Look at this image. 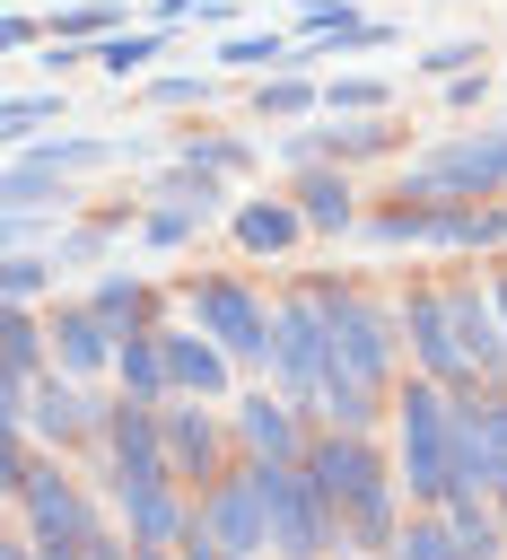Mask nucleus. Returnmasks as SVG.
<instances>
[{
	"label": "nucleus",
	"instance_id": "nucleus-38",
	"mask_svg": "<svg viewBox=\"0 0 507 560\" xmlns=\"http://www.w3.org/2000/svg\"><path fill=\"white\" fill-rule=\"evenodd\" d=\"M332 18H358V0H306V26H332Z\"/></svg>",
	"mask_w": 507,
	"mask_h": 560
},
{
	"label": "nucleus",
	"instance_id": "nucleus-35",
	"mask_svg": "<svg viewBox=\"0 0 507 560\" xmlns=\"http://www.w3.org/2000/svg\"><path fill=\"white\" fill-rule=\"evenodd\" d=\"M140 96H149V105H201V96H210V79H149Z\"/></svg>",
	"mask_w": 507,
	"mask_h": 560
},
{
	"label": "nucleus",
	"instance_id": "nucleus-37",
	"mask_svg": "<svg viewBox=\"0 0 507 560\" xmlns=\"http://www.w3.org/2000/svg\"><path fill=\"white\" fill-rule=\"evenodd\" d=\"M490 438H498V508H507V394L490 402Z\"/></svg>",
	"mask_w": 507,
	"mask_h": 560
},
{
	"label": "nucleus",
	"instance_id": "nucleus-36",
	"mask_svg": "<svg viewBox=\"0 0 507 560\" xmlns=\"http://www.w3.org/2000/svg\"><path fill=\"white\" fill-rule=\"evenodd\" d=\"M472 61H481V44H437L420 70H428V79H455V70H472Z\"/></svg>",
	"mask_w": 507,
	"mask_h": 560
},
{
	"label": "nucleus",
	"instance_id": "nucleus-22",
	"mask_svg": "<svg viewBox=\"0 0 507 560\" xmlns=\"http://www.w3.org/2000/svg\"><path fill=\"white\" fill-rule=\"evenodd\" d=\"M114 376H122V394H149V402H166V394H175V368H166V332L131 324V332H122V359H114Z\"/></svg>",
	"mask_w": 507,
	"mask_h": 560
},
{
	"label": "nucleus",
	"instance_id": "nucleus-30",
	"mask_svg": "<svg viewBox=\"0 0 507 560\" xmlns=\"http://www.w3.org/2000/svg\"><path fill=\"white\" fill-rule=\"evenodd\" d=\"M254 105H262V114H306V105H315V88H306L297 70H271V79L254 88Z\"/></svg>",
	"mask_w": 507,
	"mask_h": 560
},
{
	"label": "nucleus",
	"instance_id": "nucleus-39",
	"mask_svg": "<svg viewBox=\"0 0 507 560\" xmlns=\"http://www.w3.org/2000/svg\"><path fill=\"white\" fill-rule=\"evenodd\" d=\"M498 324H507V280H498Z\"/></svg>",
	"mask_w": 507,
	"mask_h": 560
},
{
	"label": "nucleus",
	"instance_id": "nucleus-2",
	"mask_svg": "<svg viewBox=\"0 0 507 560\" xmlns=\"http://www.w3.org/2000/svg\"><path fill=\"white\" fill-rule=\"evenodd\" d=\"M9 508H17V542H9L17 560H26V551H79V560H105V551H114V525L87 508V490H79L61 464H35V481H26Z\"/></svg>",
	"mask_w": 507,
	"mask_h": 560
},
{
	"label": "nucleus",
	"instance_id": "nucleus-20",
	"mask_svg": "<svg viewBox=\"0 0 507 560\" xmlns=\"http://www.w3.org/2000/svg\"><path fill=\"white\" fill-rule=\"evenodd\" d=\"M297 210H306L315 236H341V228L358 219V192H350L341 166H306V175H297Z\"/></svg>",
	"mask_w": 507,
	"mask_h": 560
},
{
	"label": "nucleus",
	"instance_id": "nucleus-34",
	"mask_svg": "<svg viewBox=\"0 0 507 560\" xmlns=\"http://www.w3.org/2000/svg\"><path fill=\"white\" fill-rule=\"evenodd\" d=\"M323 105H332V114H341V105H350V114H376V105H385V88H376V79H332V96H323Z\"/></svg>",
	"mask_w": 507,
	"mask_h": 560
},
{
	"label": "nucleus",
	"instance_id": "nucleus-4",
	"mask_svg": "<svg viewBox=\"0 0 507 560\" xmlns=\"http://www.w3.org/2000/svg\"><path fill=\"white\" fill-rule=\"evenodd\" d=\"M262 508H271V551H332L341 542V508L315 490L306 455H254Z\"/></svg>",
	"mask_w": 507,
	"mask_h": 560
},
{
	"label": "nucleus",
	"instance_id": "nucleus-14",
	"mask_svg": "<svg viewBox=\"0 0 507 560\" xmlns=\"http://www.w3.org/2000/svg\"><path fill=\"white\" fill-rule=\"evenodd\" d=\"M157 420H166V464H175V481H219V429L201 420V394H166Z\"/></svg>",
	"mask_w": 507,
	"mask_h": 560
},
{
	"label": "nucleus",
	"instance_id": "nucleus-31",
	"mask_svg": "<svg viewBox=\"0 0 507 560\" xmlns=\"http://www.w3.org/2000/svg\"><path fill=\"white\" fill-rule=\"evenodd\" d=\"M52 114H61V96H9L0 105V131L9 140H35V122H52Z\"/></svg>",
	"mask_w": 507,
	"mask_h": 560
},
{
	"label": "nucleus",
	"instance_id": "nucleus-3",
	"mask_svg": "<svg viewBox=\"0 0 507 560\" xmlns=\"http://www.w3.org/2000/svg\"><path fill=\"white\" fill-rule=\"evenodd\" d=\"M323 376H332V298L315 280L271 306V385L297 394L306 411H323Z\"/></svg>",
	"mask_w": 507,
	"mask_h": 560
},
{
	"label": "nucleus",
	"instance_id": "nucleus-18",
	"mask_svg": "<svg viewBox=\"0 0 507 560\" xmlns=\"http://www.w3.org/2000/svg\"><path fill=\"white\" fill-rule=\"evenodd\" d=\"M166 368H175V394H227V341H210V332H166Z\"/></svg>",
	"mask_w": 507,
	"mask_h": 560
},
{
	"label": "nucleus",
	"instance_id": "nucleus-15",
	"mask_svg": "<svg viewBox=\"0 0 507 560\" xmlns=\"http://www.w3.org/2000/svg\"><path fill=\"white\" fill-rule=\"evenodd\" d=\"M122 508V534L131 551H166V542H192V508L175 499V481H149V490H114Z\"/></svg>",
	"mask_w": 507,
	"mask_h": 560
},
{
	"label": "nucleus",
	"instance_id": "nucleus-27",
	"mask_svg": "<svg viewBox=\"0 0 507 560\" xmlns=\"http://www.w3.org/2000/svg\"><path fill=\"white\" fill-rule=\"evenodd\" d=\"M87 298H96V306H105V315H114V324H122V332H131V324H140V315H149V289H140V280H131V271H105V280H96V289H87Z\"/></svg>",
	"mask_w": 507,
	"mask_h": 560
},
{
	"label": "nucleus",
	"instance_id": "nucleus-11",
	"mask_svg": "<svg viewBox=\"0 0 507 560\" xmlns=\"http://www.w3.org/2000/svg\"><path fill=\"white\" fill-rule=\"evenodd\" d=\"M122 359V324L96 306V298H70V306H52V368H70V376H96V368H114Z\"/></svg>",
	"mask_w": 507,
	"mask_h": 560
},
{
	"label": "nucleus",
	"instance_id": "nucleus-28",
	"mask_svg": "<svg viewBox=\"0 0 507 560\" xmlns=\"http://www.w3.org/2000/svg\"><path fill=\"white\" fill-rule=\"evenodd\" d=\"M219 61H236V70H288L297 52H288L280 35H227V44H219Z\"/></svg>",
	"mask_w": 507,
	"mask_h": 560
},
{
	"label": "nucleus",
	"instance_id": "nucleus-16",
	"mask_svg": "<svg viewBox=\"0 0 507 560\" xmlns=\"http://www.w3.org/2000/svg\"><path fill=\"white\" fill-rule=\"evenodd\" d=\"M455 332H463V359H472V376H507V324H498V289H472V280H455Z\"/></svg>",
	"mask_w": 507,
	"mask_h": 560
},
{
	"label": "nucleus",
	"instance_id": "nucleus-1",
	"mask_svg": "<svg viewBox=\"0 0 507 560\" xmlns=\"http://www.w3.org/2000/svg\"><path fill=\"white\" fill-rule=\"evenodd\" d=\"M393 472L411 508H446L455 490V385L411 376L393 385Z\"/></svg>",
	"mask_w": 507,
	"mask_h": 560
},
{
	"label": "nucleus",
	"instance_id": "nucleus-26",
	"mask_svg": "<svg viewBox=\"0 0 507 560\" xmlns=\"http://www.w3.org/2000/svg\"><path fill=\"white\" fill-rule=\"evenodd\" d=\"M184 166H201V175H245L254 149H245V140H219V131H210V140L192 131V140H184Z\"/></svg>",
	"mask_w": 507,
	"mask_h": 560
},
{
	"label": "nucleus",
	"instance_id": "nucleus-5",
	"mask_svg": "<svg viewBox=\"0 0 507 560\" xmlns=\"http://www.w3.org/2000/svg\"><path fill=\"white\" fill-rule=\"evenodd\" d=\"M323 298H332V368H350V376H367V385H393V368H402V306H376L367 289H341V280H323Z\"/></svg>",
	"mask_w": 507,
	"mask_h": 560
},
{
	"label": "nucleus",
	"instance_id": "nucleus-13",
	"mask_svg": "<svg viewBox=\"0 0 507 560\" xmlns=\"http://www.w3.org/2000/svg\"><path fill=\"white\" fill-rule=\"evenodd\" d=\"M297 411H306V402L280 394V385L245 394V402H236V446H245V455H306V420H297Z\"/></svg>",
	"mask_w": 507,
	"mask_h": 560
},
{
	"label": "nucleus",
	"instance_id": "nucleus-10",
	"mask_svg": "<svg viewBox=\"0 0 507 560\" xmlns=\"http://www.w3.org/2000/svg\"><path fill=\"white\" fill-rule=\"evenodd\" d=\"M149 201H157V210H140V236H149V245H184V236H201V228L219 219V175L184 166V175H166Z\"/></svg>",
	"mask_w": 507,
	"mask_h": 560
},
{
	"label": "nucleus",
	"instance_id": "nucleus-33",
	"mask_svg": "<svg viewBox=\"0 0 507 560\" xmlns=\"http://www.w3.org/2000/svg\"><path fill=\"white\" fill-rule=\"evenodd\" d=\"M52 262H61V254H52ZM52 262H44V254H9V298H44Z\"/></svg>",
	"mask_w": 507,
	"mask_h": 560
},
{
	"label": "nucleus",
	"instance_id": "nucleus-17",
	"mask_svg": "<svg viewBox=\"0 0 507 560\" xmlns=\"http://www.w3.org/2000/svg\"><path fill=\"white\" fill-rule=\"evenodd\" d=\"M455 490L498 499V438H490V402H472V394H455Z\"/></svg>",
	"mask_w": 507,
	"mask_h": 560
},
{
	"label": "nucleus",
	"instance_id": "nucleus-6",
	"mask_svg": "<svg viewBox=\"0 0 507 560\" xmlns=\"http://www.w3.org/2000/svg\"><path fill=\"white\" fill-rule=\"evenodd\" d=\"M192 551H271V508H262V481L254 464L245 472H219L192 508Z\"/></svg>",
	"mask_w": 507,
	"mask_h": 560
},
{
	"label": "nucleus",
	"instance_id": "nucleus-9",
	"mask_svg": "<svg viewBox=\"0 0 507 560\" xmlns=\"http://www.w3.org/2000/svg\"><path fill=\"white\" fill-rule=\"evenodd\" d=\"M490 184H507V131L446 140L437 158H420V166L402 175V192H428V201H446V192H490Z\"/></svg>",
	"mask_w": 507,
	"mask_h": 560
},
{
	"label": "nucleus",
	"instance_id": "nucleus-21",
	"mask_svg": "<svg viewBox=\"0 0 507 560\" xmlns=\"http://www.w3.org/2000/svg\"><path fill=\"white\" fill-rule=\"evenodd\" d=\"M0 359H9V385H0V394H26V385L52 368V324H35L26 298H9V341H0Z\"/></svg>",
	"mask_w": 507,
	"mask_h": 560
},
{
	"label": "nucleus",
	"instance_id": "nucleus-8",
	"mask_svg": "<svg viewBox=\"0 0 507 560\" xmlns=\"http://www.w3.org/2000/svg\"><path fill=\"white\" fill-rule=\"evenodd\" d=\"M402 341H411V368L437 376V385H472V359H463V332H455V289H420L402 298Z\"/></svg>",
	"mask_w": 507,
	"mask_h": 560
},
{
	"label": "nucleus",
	"instance_id": "nucleus-24",
	"mask_svg": "<svg viewBox=\"0 0 507 560\" xmlns=\"http://www.w3.org/2000/svg\"><path fill=\"white\" fill-rule=\"evenodd\" d=\"M385 394H393V385H367V376L332 368V376H323V420H341V429H376V420H385Z\"/></svg>",
	"mask_w": 507,
	"mask_h": 560
},
{
	"label": "nucleus",
	"instance_id": "nucleus-23",
	"mask_svg": "<svg viewBox=\"0 0 507 560\" xmlns=\"http://www.w3.org/2000/svg\"><path fill=\"white\" fill-rule=\"evenodd\" d=\"M306 236V210H288V201H245L236 210V245L245 254H288Z\"/></svg>",
	"mask_w": 507,
	"mask_h": 560
},
{
	"label": "nucleus",
	"instance_id": "nucleus-7",
	"mask_svg": "<svg viewBox=\"0 0 507 560\" xmlns=\"http://www.w3.org/2000/svg\"><path fill=\"white\" fill-rule=\"evenodd\" d=\"M184 306H192V324H201L210 341H227V359H262V368H271V306H262L245 280L210 271V280L184 289Z\"/></svg>",
	"mask_w": 507,
	"mask_h": 560
},
{
	"label": "nucleus",
	"instance_id": "nucleus-12",
	"mask_svg": "<svg viewBox=\"0 0 507 560\" xmlns=\"http://www.w3.org/2000/svg\"><path fill=\"white\" fill-rule=\"evenodd\" d=\"M9 420H26L35 438H52V446H70V438H87V429H105V411L79 394V376L70 368H44L35 385H26V402L9 411Z\"/></svg>",
	"mask_w": 507,
	"mask_h": 560
},
{
	"label": "nucleus",
	"instance_id": "nucleus-19",
	"mask_svg": "<svg viewBox=\"0 0 507 560\" xmlns=\"http://www.w3.org/2000/svg\"><path fill=\"white\" fill-rule=\"evenodd\" d=\"M428 245H507V210L472 201V192H446L437 219H428Z\"/></svg>",
	"mask_w": 507,
	"mask_h": 560
},
{
	"label": "nucleus",
	"instance_id": "nucleus-32",
	"mask_svg": "<svg viewBox=\"0 0 507 560\" xmlns=\"http://www.w3.org/2000/svg\"><path fill=\"white\" fill-rule=\"evenodd\" d=\"M114 26H122V9H105V0H87V9L52 18V35H114Z\"/></svg>",
	"mask_w": 507,
	"mask_h": 560
},
{
	"label": "nucleus",
	"instance_id": "nucleus-25",
	"mask_svg": "<svg viewBox=\"0 0 507 560\" xmlns=\"http://www.w3.org/2000/svg\"><path fill=\"white\" fill-rule=\"evenodd\" d=\"M393 551H411V560H455L463 551V534H455V516L446 508H411V525H402V542Z\"/></svg>",
	"mask_w": 507,
	"mask_h": 560
},
{
	"label": "nucleus",
	"instance_id": "nucleus-29",
	"mask_svg": "<svg viewBox=\"0 0 507 560\" xmlns=\"http://www.w3.org/2000/svg\"><path fill=\"white\" fill-rule=\"evenodd\" d=\"M157 44H166V26H140V35H105V44H96V61H105V70H122V79H131V70H140V61H157Z\"/></svg>",
	"mask_w": 507,
	"mask_h": 560
}]
</instances>
